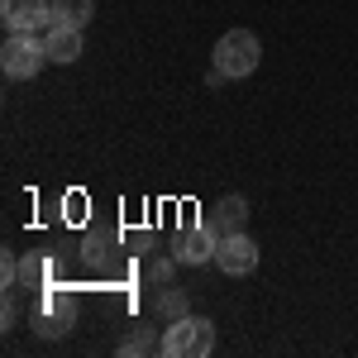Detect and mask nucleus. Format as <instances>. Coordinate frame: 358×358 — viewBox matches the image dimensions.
<instances>
[{
  "mask_svg": "<svg viewBox=\"0 0 358 358\" xmlns=\"http://www.w3.org/2000/svg\"><path fill=\"white\" fill-rule=\"evenodd\" d=\"M215 349V325L210 320H201V315H177V320H167L163 330V344H158V354L163 358H206Z\"/></svg>",
  "mask_w": 358,
  "mask_h": 358,
  "instance_id": "1",
  "label": "nucleus"
},
{
  "mask_svg": "<svg viewBox=\"0 0 358 358\" xmlns=\"http://www.w3.org/2000/svg\"><path fill=\"white\" fill-rule=\"evenodd\" d=\"M258 62H263V43H258L253 29H229V34H220V43H215V67L224 72V82L253 77Z\"/></svg>",
  "mask_w": 358,
  "mask_h": 358,
  "instance_id": "2",
  "label": "nucleus"
},
{
  "mask_svg": "<svg viewBox=\"0 0 358 358\" xmlns=\"http://www.w3.org/2000/svg\"><path fill=\"white\" fill-rule=\"evenodd\" d=\"M43 67H48L43 34H5V43H0V72L10 82H34Z\"/></svg>",
  "mask_w": 358,
  "mask_h": 358,
  "instance_id": "3",
  "label": "nucleus"
},
{
  "mask_svg": "<svg viewBox=\"0 0 358 358\" xmlns=\"http://www.w3.org/2000/svg\"><path fill=\"white\" fill-rule=\"evenodd\" d=\"M5 34H43L53 24V0H0Z\"/></svg>",
  "mask_w": 358,
  "mask_h": 358,
  "instance_id": "4",
  "label": "nucleus"
},
{
  "mask_svg": "<svg viewBox=\"0 0 358 358\" xmlns=\"http://www.w3.org/2000/svg\"><path fill=\"white\" fill-rule=\"evenodd\" d=\"M215 263H220L224 277H248V273H258V239H248L244 229H239V234H220Z\"/></svg>",
  "mask_w": 358,
  "mask_h": 358,
  "instance_id": "5",
  "label": "nucleus"
},
{
  "mask_svg": "<svg viewBox=\"0 0 358 358\" xmlns=\"http://www.w3.org/2000/svg\"><path fill=\"white\" fill-rule=\"evenodd\" d=\"M77 325V306L67 301V296H48V306H38L34 315H29V330L38 334V339H62V334H72Z\"/></svg>",
  "mask_w": 358,
  "mask_h": 358,
  "instance_id": "6",
  "label": "nucleus"
},
{
  "mask_svg": "<svg viewBox=\"0 0 358 358\" xmlns=\"http://www.w3.org/2000/svg\"><path fill=\"white\" fill-rule=\"evenodd\" d=\"M215 248H220V234L210 229V224H196L187 229L182 239H177V263H187V268H201V263H215Z\"/></svg>",
  "mask_w": 358,
  "mask_h": 358,
  "instance_id": "7",
  "label": "nucleus"
},
{
  "mask_svg": "<svg viewBox=\"0 0 358 358\" xmlns=\"http://www.w3.org/2000/svg\"><path fill=\"white\" fill-rule=\"evenodd\" d=\"M206 224H210L215 234H239V229L248 224V201H244L239 192H234V196H220V201L210 206Z\"/></svg>",
  "mask_w": 358,
  "mask_h": 358,
  "instance_id": "8",
  "label": "nucleus"
},
{
  "mask_svg": "<svg viewBox=\"0 0 358 358\" xmlns=\"http://www.w3.org/2000/svg\"><path fill=\"white\" fill-rule=\"evenodd\" d=\"M43 48H48V62H57V67H72V62L82 57V29L48 24V29H43Z\"/></svg>",
  "mask_w": 358,
  "mask_h": 358,
  "instance_id": "9",
  "label": "nucleus"
},
{
  "mask_svg": "<svg viewBox=\"0 0 358 358\" xmlns=\"http://www.w3.org/2000/svg\"><path fill=\"white\" fill-rule=\"evenodd\" d=\"M96 15V0H53V24L62 29H86Z\"/></svg>",
  "mask_w": 358,
  "mask_h": 358,
  "instance_id": "10",
  "label": "nucleus"
},
{
  "mask_svg": "<svg viewBox=\"0 0 358 358\" xmlns=\"http://www.w3.org/2000/svg\"><path fill=\"white\" fill-rule=\"evenodd\" d=\"M82 258L91 263V268H110V263H115V239H110V234H86Z\"/></svg>",
  "mask_w": 358,
  "mask_h": 358,
  "instance_id": "11",
  "label": "nucleus"
},
{
  "mask_svg": "<svg viewBox=\"0 0 358 358\" xmlns=\"http://www.w3.org/2000/svg\"><path fill=\"white\" fill-rule=\"evenodd\" d=\"M153 310H158L163 320H177V315H187V292H177L172 282H167V287H158V301H153Z\"/></svg>",
  "mask_w": 358,
  "mask_h": 358,
  "instance_id": "12",
  "label": "nucleus"
},
{
  "mask_svg": "<svg viewBox=\"0 0 358 358\" xmlns=\"http://www.w3.org/2000/svg\"><path fill=\"white\" fill-rule=\"evenodd\" d=\"M158 344H163V334H153L148 325H138V330L129 334L124 344H120V354H124V358H134V354H153Z\"/></svg>",
  "mask_w": 358,
  "mask_h": 358,
  "instance_id": "13",
  "label": "nucleus"
},
{
  "mask_svg": "<svg viewBox=\"0 0 358 358\" xmlns=\"http://www.w3.org/2000/svg\"><path fill=\"white\" fill-rule=\"evenodd\" d=\"M172 273H177V253H172V258H153V263H148V282H158V287H167V282H172Z\"/></svg>",
  "mask_w": 358,
  "mask_h": 358,
  "instance_id": "14",
  "label": "nucleus"
},
{
  "mask_svg": "<svg viewBox=\"0 0 358 358\" xmlns=\"http://www.w3.org/2000/svg\"><path fill=\"white\" fill-rule=\"evenodd\" d=\"M0 282L5 287H20V258L15 253H0Z\"/></svg>",
  "mask_w": 358,
  "mask_h": 358,
  "instance_id": "15",
  "label": "nucleus"
}]
</instances>
